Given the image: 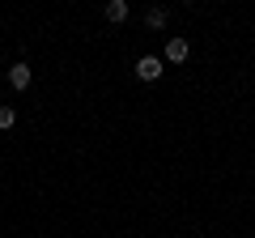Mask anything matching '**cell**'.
Masks as SVG:
<instances>
[{
	"label": "cell",
	"mask_w": 255,
	"mask_h": 238,
	"mask_svg": "<svg viewBox=\"0 0 255 238\" xmlns=\"http://www.w3.org/2000/svg\"><path fill=\"white\" fill-rule=\"evenodd\" d=\"M102 17H107L111 26H119V21H128V0H107V9H102Z\"/></svg>",
	"instance_id": "4"
},
{
	"label": "cell",
	"mask_w": 255,
	"mask_h": 238,
	"mask_svg": "<svg viewBox=\"0 0 255 238\" xmlns=\"http://www.w3.org/2000/svg\"><path fill=\"white\" fill-rule=\"evenodd\" d=\"M13 123H17V111H13V107H4V102H0V132H9Z\"/></svg>",
	"instance_id": "6"
},
{
	"label": "cell",
	"mask_w": 255,
	"mask_h": 238,
	"mask_svg": "<svg viewBox=\"0 0 255 238\" xmlns=\"http://www.w3.org/2000/svg\"><path fill=\"white\" fill-rule=\"evenodd\" d=\"M136 77L140 81H157V77H162V55H140L136 60Z\"/></svg>",
	"instance_id": "3"
},
{
	"label": "cell",
	"mask_w": 255,
	"mask_h": 238,
	"mask_svg": "<svg viewBox=\"0 0 255 238\" xmlns=\"http://www.w3.org/2000/svg\"><path fill=\"white\" fill-rule=\"evenodd\" d=\"M166 21H170V9H162V4L145 9V26H149V30H166Z\"/></svg>",
	"instance_id": "5"
},
{
	"label": "cell",
	"mask_w": 255,
	"mask_h": 238,
	"mask_svg": "<svg viewBox=\"0 0 255 238\" xmlns=\"http://www.w3.org/2000/svg\"><path fill=\"white\" fill-rule=\"evenodd\" d=\"M187 51H191V43L174 34V38H166V55H162V60H166V64H183V60H187Z\"/></svg>",
	"instance_id": "2"
},
{
	"label": "cell",
	"mask_w": 255,
	"mask_h": 238,
	"mask_svg": "<svg viewBox=\"0 0 255 238\" xmlns=\"http://www.w3.org/2000/svg\"><path fill=\"white\" fill-rule=\"evenodd\" d=\"M30 81H34V68H30L26 60H17V64L9 68V85H13L17 94H26V90H30Z\"/></svg>",
	"instance_id": "1"
}]
</instances>
